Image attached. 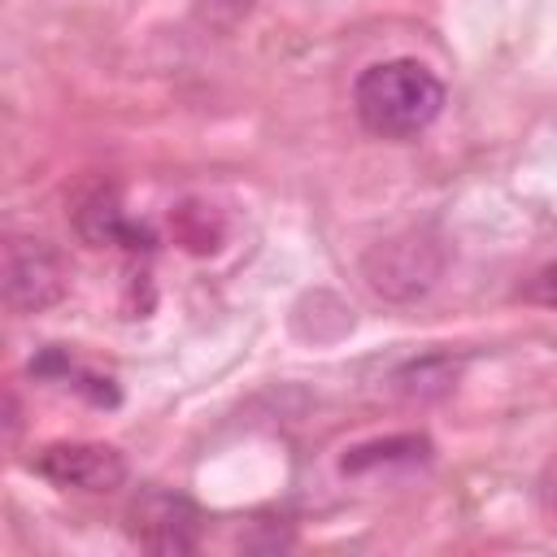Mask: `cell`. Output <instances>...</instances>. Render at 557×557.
<instances>
[{
  "label": "cell",
  "mask_w": 557,
  "mask_h": 557,
  "mask_svg": "<svg viewBox=\"0 0 557 557\" xmlns=\"http://www.w3.org/2000/svg\"><path fill=\"white\" fill-rule=\"evenodd\" d=\"M352 104L366 131L383 135V139H405L426 131L440 109H444V83L409 57L396 61H379L370 70H361L357 87H352Z\"/></svg>",
  "instance_id": "obj_1"
},
{
  "label": "cell",
  "mask_w": 557,
  "mask_h": 557,
  "mask_svg": "<svg viewBox=\"0 0 557 557\" xmlns=\"http://www.w3.org/2000/svg\"><path fill=\"white\" fill-rule=\"evenodd\" d=\"M0 287H4V305L9 309L39 313V309H48V305L61 300V292H65V265H61V257H57V248L48 239L13 235L4 244Z\"/></svg>",
  "instance_id": "obj_2"
},
{
  "label": "cell",
  "mask_w": 557,
  "mask_h": 557,
  "mask_svg": "<svg viewBox=\"0 0 557 557\" xmlns=\"http://www.w3.org/2000/svg\"><path fill=\"white\" fill-rule=\"evenodd\" d=\"M35 470L52 479L57 487H78V492H113L126 479V457L113 444H91V440H70V444H48L35 457Z\"/></svg>",
  "instance_id": "obj_3"
},
{
  "label": "cell",
  "mask_w": 557,
  "mask_h": 557,
  "mask_svg": "<svg viewBox=\"0 0 557 557\" xmlns=\"http://www.w3.org/2000/svg\"><path fill=\"white\" fill-rule=\"evenodd\" d=\"M440 274V252L435 244L405 235V239H387L366 257V278L374 292L392 296V300H409L418 292H426Z\"/></svg>",
  "instance_id": "obj_4"
},
{
  "label": "cell",
  "mask_w": 557,
  "mask_h": 557,
  "mask_svg": "<svg viewBox=\"0 0 557 557\" xmlns=\"http://www.w3.org/2000/svg\"><path fill=\"white\" fill-rule=\"evenodd\" d=\"M131 535L152 553H191L200 535L196 505L174 492H144L131 505Z\"/></svg>",
  "instance_id": "obj_5"
},
{
  "label": "cell",
  "mask_w": 557,
  "mask_h": 557,
  "mask_svg": "<svg viewBox=\"0 0 557 557\" xmlns=\"http://www.w3.org/2000/svg\"><path fill=\"white\" fill-rule=\"evenodd\" d=\"M74 222H78V235H83L87 244L148 248V231H139L135 222H126V213H122V205H117L113 191H91V196L78 205Z\"/></svg>",
  "instance_id": "obj_6"
},
{
  "label": "cell",
  "mask_w": 557,
  "mask_h": 557,
  "mask_svg": "<svg viewBox=\"0 0 557 557\" xmlns=\"http://www.w3.org/2000/svg\"><path fill=\"white\" fill-rule=\"evenodd\" d=\"M527 296H531V300H540V305H553V309H557V265H548V270H540V274L531 278V287H527Z\"/></svg>",
  "instance_id": "obj_7"
}]
</instances>
